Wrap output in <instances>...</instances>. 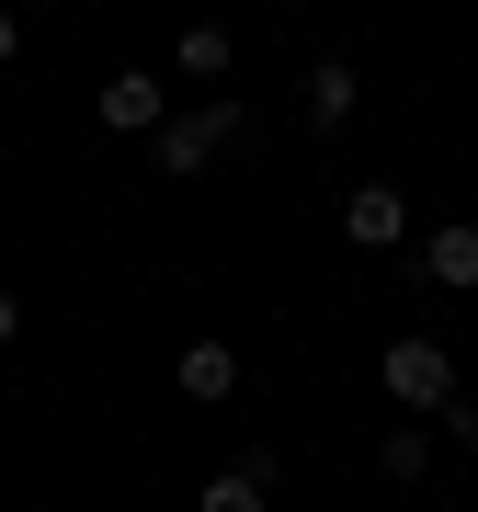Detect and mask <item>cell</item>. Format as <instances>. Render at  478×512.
<instances>
[{
    "label": "cell",
    "instance_id": "obj_1",
    "mask_svg": "<svg viewBox=\"0 0 478 512\" xmlns=\"http://www.w3.org/2000/svg\"><path fill=\"white\" fill-rule=\"evenodd\" d=\"M376 376H387V399H399L410 421H422V410H433V421L456 410V353H444L433 330H410V342H387V353H376Z\"/></svg>",
    "mask_w": 478,
    "mask_h": 512
},
{
    "label": "cell",
    "instance_id": "obj_2",
    "mask_svg": "<svg viewBox=\"0 0 478 512\" xmlns=\"http://www.w3.org/2000/svg\"><path fill=\"white\" fill-rule=\"evenodd\" d=\"M239 126H251V114H239V92H217V103H194V114H171V126H160V171H171V183H194V171L217 160V148H228Z\"/></svg>",
    "mask_w": 478,
    "mask_h": 512
},
{
    "label": "cell",
    "instance_id": "obj_3",
    "mask_svg": "<svg viewBox=\"0 0 478 512\" xmlns=\"http://www.w3.org/2000/svg\"><path fill=\"white\" fill-rule=\"evenodd\" d=\"M92 114H103L114 137H160V126H171V80H160V69H114L103 92H92Z\"/></svg>",
    "mask_w": 478,
    "mask_h": 512
},
{
    "label": "cell",
    "instance_id": "obj_4",
    "mask_svg": "<svg viewBox=\"0 0 478 512\" xmlns=\"http://www.w3.org/2000/svg\"><path fill=\"white\" fill-rule=\"evenodd\" d=\"M399 228H410V194L399 183H353L342 194V239H353V251H387Z\"/></svg>",
    "mask_w": 478,
    "mask_h": 512
},
{
    "label": "cell",
    "instance_id": "obj_5",
    "mask_svg": "<svg viewBox=\"0 0 478 512\" xmlns=\"http://www.w3.org/2000/svg\"><path fill=\"white\" fill-rule=\"evenodd\" d=\"M422 274H433L444 296H478V217H456V228L422 239Z\"/></svg>",
    "mask_w": 478,
    "mask_h": 512
},
{
    "label": "cell",
    "instance_id": "obj_6",
    "mask_svg": "<svg viewBox=\"0 0 478 512\" xmlns=\"http://www.w3.org/2000/svg\"><path fill=\"white\" fill-rule=\"evenodd\" d=\"M171 376H183V399H239V353L217 342V330L183 342V365H171Z\"/></svg>",
    "mask_w": 478,
    "mask_h": 512
},
{
    "label": "cell",
    "instance_id": "obj_7",
    "mask_svg": "<svg viewBox=\"0 0 478 512\" xmlns=\"http://www.w3.org/2000/svg\"><path fill=\"white\" fill-rule=\"evenodd\" d=\"M353 103H365V80H353L342 57H319V69H308V126H319V137L353 126Z\"/></svg>",
    "mask_w": 478,
    "mask_h": 512
},
{
    "label": "cell",
    "instance_id": "obj_8",
    "mask_svg": "<svg viewBox=\"0 0 478 512\" xmlns=\"http://www.w3.org/2000/svg\"><path fill=\"white\" fill-rule=\"evenodd\" d=\"M422 467H433V433H422V421H399V433L376 444V478H399V490H410Z\"/></svg>",
    "mask_w": 478,
    "mask_h": 512
},
{
    "label": "cell",
    "instance_id": "obj_9",
    "mask_svg": "<svg viewBox=\"0 0 478 512\" xmlns=\"http://www.w3.org/2000/svg\"><path fill=\"white\" fill-rule=\"evenodd\" d=\"M228 23H183V80H228Z\"/></svg>",
    "mask_w": 478,
    "mask_h": 512
},
{
    "label": "cell",
    "instance_id": "obj_10",
    "mask_svg": "<svg viewBox=\"0 0 478 512\" xmlns=\"http://www.w3.org/2000/svg\"><path fill=\"white\" fill-rule=\"evenodd\" d=\"M262 501H274V490H262L251 467H228V478H205V501H194V512H262Z\"/></svg>",
    "mask_w": 478,
    "mask_h": 512
},
{
    "label": "cell",
    "instance_id": "obj_11",
    "mask_svg": "<svg viewBox=\"0 0 478 512\" xmlns=\"http://www.w3.org/2000/svg\"><path fill=\"white\" fill-rule=\"evenodd\" d=\"M12 46H23V23H12V12H0V69H12Z\"/></svg>",
    "mask_w": 478,
    "mask_h": 512
},
{
    "label": "cell",
    "instance_id": "obj_12",
    "mask_svg": "<svg viewBox=\"0 0 478 512\" xmlns=\"http://www.w3.org/2000/svg\"><path fill=\"white\" fill-rule=\"evenodd\" d=\"M12 330H23V308H12V285H0V342H12Z\"/></svg>",
    "mask_w": 478,
    "mask_h": 512
}]
</instances>
